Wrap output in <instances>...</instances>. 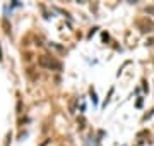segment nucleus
Returning a JSON list of instances; mask_svg holds the SVG:
<instances>
[{
    "instance_id": "obj_1",
    "label": "nucleus",
    "mask_w": 154,
    "mask_h": 146,
    "mask_svg": "<svg viewBox=\"0 0 154 146\" xmlns=\"http://www.w3.org/2000/svg\"><path fill=\"white\" fill-rule=\"evenodd\" d=\"M38 64L41 65V67L45 69H51V71H60L62 69V64L58 60H55V59H51V57L48 55H41L38 59Z\"/></svg>"
},
{
    "instance_id": "obj_2",
    "label": "nucleus",
    "mask_w": 154,
    "mask_h": 146,
    "mask_svg": "<svg viewBox=\"0 0 154 146\" xmlns=\"http://www.w3.org/2000/svg\"><path fill=\"white\" fill-rule=\"evenodd\" d=\"M137 29L140 33H154V21L147 19V17H142V19L137 21Z\"/></svg>"
},
{
    "instance_id": "obj_3",
    "label": "nucleus",
    "mask_w": 154,
    "mask_h": 146,
    "mask_svg": "<svg viewBox=\"0 0 154 146\" xmlns=\"http://www.w3.org/2000/svg\"><path fill=\"white\" fill-rule=\"evenodd\" d=\"M146 14H151V16H154V5H147V7H146Z\"/></svg>"
}]
</instances>
